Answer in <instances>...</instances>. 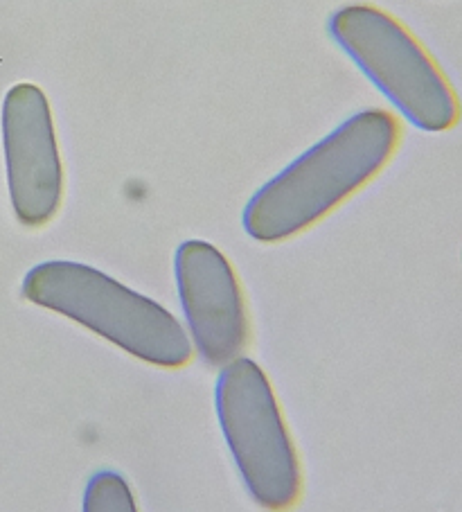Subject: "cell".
Here are the masks:
<instances>
[{"label":"cell","mask_w":462,"mask_h":512,"mask_svg":"<svg viewBox=\"0 0 462 512\" xmlns=\"http://www.w3.org/2000/svg\"><path fill=\"white\" fill-rule=\"evenodd\" d=\"M399 138L402 127L393 113H354L248 199L242 215L246 235L275 244L307 231L384 170Z\"/></svg>","instance_id":"cell-1"},{"label":"cell","mask_w":462,"mask_h":512,"mask_svg":"<svg viewBox=\"0 0 462 512\" xmlns=\"http://www.w3.org/2000/svg\"><path fill=\"white\" fill-rule=\"evenodd\" d=\"M21 294L151 366L183 368L194 355L188 332L163 305L88 264L41 262L28 271Z\"/></svg>","instance_id":"cell-2"},{"label":"cell","mask_w":462,"mask_h":512,"mask_svg":"<svg viewBox=\"0 0 462 512\" xmlns=\"http://www.w3.org/2000/svg\"><path fill=\"white\" fill-rule=\"evenodd\" d=\"M327 30L413 127L435 134L458 125L460 104L449 79L393 16L372 5H350L330 16Z\"/></svg>","instance_id":"cell-3"},{"label":"cell","mask_w":462,"mask_h":512,"mask_svg":"<svg viewBox=\"0 0 462 512\" xmlns=\"http://www.w3.org/2000/svg\"><path fill=\"white\" fill-rule=\"evenodd\" d=\"M215 409L239 476L257 506L291 508L302 490L296 445L264 370L248 357L221 368Z\"/></svg>","instance_id":"cell-4"},{"label":"cell","mask_w":462,"mask_h":512,"mask_svg":"<svg viewBox=\"0 0 462 512\" xmlns=\"http://www.w3.org/2000/svg\"><path fill=\"white\" fill-rule=\"evenodd\" d=\"M7 185L16 219L39 228L57 215L64 199L55 120L39 86L16 84L3 102Z\"/></svg>","instance_id":"cell-5"},{"label":"cell","mask_w":462,"mask_h":512,"mask_svg":"<svg viewBox=\"0 0 462 512\" xmlns=\"http://www.w3.org/2000/svg\"><path fill=\"white\" fill-rule=\"evenodd\" d=\"M176 287L194 346L210 366H226L248 343V314L242 285L226 255L203 240L176 249Z\"/></svg>","instance_id":"cell-6"},{"label":"cell","mask_w":462,"mask_h":512,"mask_svg":"<svg viewBox=\"0 0 462 512\" xmlns=\"http://www.w3.org/2000/svg\"><path fill=\"white\" fill-rule=\"evenodd\" d=\"M82 508L86 512H133L136 510V501H133V492L124 476L113 470H102L91 476L86 483Z\"/></svg>","instance_id":"cell-7"}]
</instances>
